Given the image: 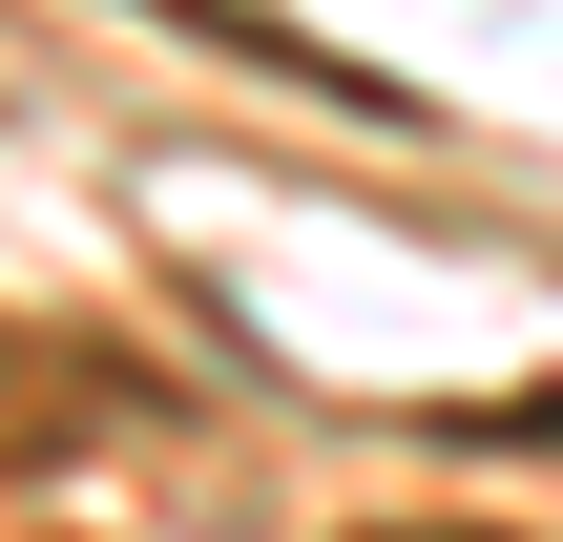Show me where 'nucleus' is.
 Wrapping results in <instances>:
<instances>
[{"mask_svg": "<svg viewBox=\"0 0 563 542\" xmlns=\"http://www.w3.org/2000/svg\"><path fill=\"white\" fill-rule=\"evenodd\" d=\"M125 418V355H0V460H63Z\"/></svg>", "mask_w": 563, "mask_h": 542, "instance_id": "nucleus-1", "label": "nucleus"}, {"mask_svg": "<svg viewBox=\"0 0 563 542\" xmlns=\"http://www.w3.org/2000/svg\"><path fill=\"white\" fill-rule=\"evenodd\" d=\"M376 542H460V522H376Z\"/></svg>", "mask_w": 563, "mask_h": 542, "instance_id": "nucleus-2", "label": "nucleus"}]
</instances>
